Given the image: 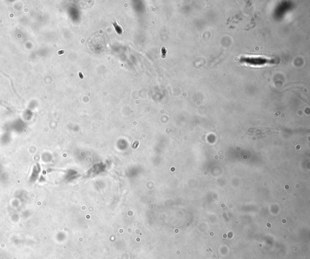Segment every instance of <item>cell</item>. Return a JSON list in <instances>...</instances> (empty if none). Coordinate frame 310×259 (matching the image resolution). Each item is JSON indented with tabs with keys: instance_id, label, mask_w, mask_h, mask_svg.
Masks as SVG:
<instances>
[{
	"instance_id": "7a4b0ae2",
	"label": "cell",
	"mask_w": 310,
	"mask_h": 259,
	"mask_svg": "<svg viewBox=\"0 0 310 259\" xmlns=\"http://www.w3.org/2000/svg\"><path fill=\"white\" fill-rule=\"evenodd\" d=\"M161 56L162 58H164L166 56V54H167V52H166V49L165 47H162L161 49Z\"/></svg>"
},
{
	"instance_id": "6da1fadb",
	"label": "cell",
	"mask_w": 310,
	"mask_h": 259,
	"mask_svg": "<svg viewBox=\"0 0 310 259\" xmlns=\"http://www.w3.org/2000/svg\"><path fill=\"white\" fill-rule=\"evenodd\" d=\"M241 61L246 62L248 64H251L252 65H261L263 64H265L267 62H271V60L268 61L267 59L263 58L261 57H255V58H242Z\"/></svg>"
}]
</instances>
